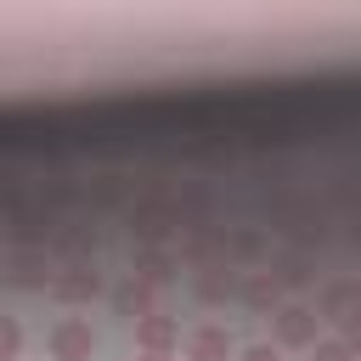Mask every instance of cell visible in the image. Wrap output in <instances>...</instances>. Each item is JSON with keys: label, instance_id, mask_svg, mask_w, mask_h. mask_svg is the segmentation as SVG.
Wrapping results in <instances>:
<instances>
[{"label": "cell", "instance_id": "cell-1", "mask_svg": "<svg viewBox=\"0 0 361 361\" xmlns=\"http://www.w3.org/2000/svg\"><path fill=\"white\" fill-rule=\"evenodd\" d=\"M124 226H130L135 248H164L169 237H186V209L169 192H147L124 209Z\"/></svg>", "mask_w": 361, "mask_h": 361}, {"label": "cell", "instance_id": "cell-2", "mask_svg": "<svg viewBox=\"0 0 361 361\" xmlns=\"http://www.w3.org/2000/svg\"><path fill=\"white\" fill-rule=\"evenodd\" d=\"M45 355H51V361H90V355H96V327H90L85 316H62V322H51V333H45Z\"/></svg>", "mask_w": 361, "mask_h": 361}, {"label": "cell", "instance_id": "cell-3", "mask_svg": "<svg viewBox=\"0 0 361 361\" xmlns=\"http://www.w3.org/2000/svg\"><path fill=\"white\" fill-rule=\"evenodd\" d=\"M271 327H276V344L282 350H316V338H322V316H316V305H282L276 316H271Z\"/></svg>", "mask_w": 361, "mask_h": 361}, {"label": "cell", "instance_id": "cell-4", "mask_svg": "<svg viewBox=\"0 0 361 361\" xmlns=\"http://www.w3.org/2000/svg\"><path fill=\"white\" fill-rule=\"evenodd\" d=\"M56 259L45 254V248H11L6 254V288H28V293H51V282H56V271H51Z\"/></svg>", "mask_w": 361, "mask_h": 361}, {"label": "cell", "instance_id": "cell-5", "mask_svg": "<svg viewBox=\"0 0 361 361\" xmlns=\"http://www.w3.org/2000/svg\"><path fill=\"white\" fill-rule=\"evenodd\" d=\"M45 254L56 259V271H62V265H96V226H73V220H62Z\"/></svg>", "mask_w": 361, "mask_h": 361}, {"label": "cell", "instance_id": "cell-6", "mask_svg": "<svg viewBox=\"0 0 361 361\" xmlns=\"http://www.w3.org/2000/svg\"><path fill=\"white\" fill-rule=\"evenodd\" d=\"M102 293V271L96 265H62L56 282H51V299L56 305H90Z\"/></svg>", "mask_w": 361, "mask_h": 361}, {"label": "cell", "instance_id": "cell-7", "mask_svg": "<svg viewBox=\"0 0 361 361\" xmlns=\"http://www.w3.org/2000/svg\"><path fill=\"white\" fill-rule=\"evenodd\" d=\"M288 288L271 276V271H243V293H237V305L243 310H254V316H276L288 299H282Z\"/></svg>", "mask_w": 361, "mask_h": 361}, {"label": "cell", "instance_id": "cell-8", "mask_svg": "<svg viewBox=\"0 0 361 361\" xmlns=\"http://www.w3.org/2000/svg\"><path fill=\"white\" fill-rule=\"evenodd\" d=\"M107 305H113L118 316H130V322H147V316H158V288L141 282V276H124V282L107 293Z\"/></svg>", "mask_w": 361, "mask_h": 361}, {"label": "cell", "instance_id": "cell-9", "mask_svg": "<svg viewBox=\"0 0 361 361\" xmlns=\"http://www.w3.org/2000/svg\"><path fill=\"white\" fill-rule=\"evenodd\" d=\"M243 293V271L237 265H214V271H197L192 276V299L197 305H226Z\"/></svg>", "mask_w": 361, "mask_h": 361}, {"label": "cell", "instance_id": "cell-10", "mask_svg": "<svg viewBox=\"0 0 361 361\" xmlns=\"http://www.w3.org/2000/svg\"><path fill=\"white\" fill-rule=\"evenodd\" d=\"M135 344H141V355H175L180 350V322L158 310V316L135 322Z\"/></svg>", "mask_w": 361, "mask_h": 361}, {"label": "cell", "instance_id": "cell-11", "mask_svg": "<svg viewBox=\"0 0 361 361\" xmlns=\"http://www.w3.org/2000/svg\"><path fill=\"white\" fill-rule=\"evenodd\" d=\"M231 355H237V344L220 322H203L186 333V361H231Z\"/></svg>", "mask_w": 361, "mask_h": 361}, {"label": "cell", "instance_id": "cell-12", "mask_svg": "<svg viewBox=\"0 0 361 361\" xmlns=\"http://www.w3.org/2000/svg\"><path fill=\"white\" fill-rule=\"evenodd\" d=\"M130 276H141V282L164 288L169 276H180V254H175V248H135V259H130Z\"/></svg>", "mask_w": 361, "mask_h": 361}, {"label": "cell", "instance_id": "cell-13", "mask_svg": "<svg viewBox=\"0 0 361 361\" xmlns=\"http://www.w3.org/2000/svg\"><path fill=\"white\" fill-rule=\"evenodd\" d=\"M355 310H361V299H355V282H327V288L316 293V316H322V322H333V327H344Z\"/></svg>", "mask_w": 361, "mask_h": 361}, {"label": "cell", "instance_id": "cell-14", "mask_svg": "<svg viewBox=\"0 0 361 361\" xmlns=\"http://www.w3.org/2000/svg\"><path fill=\"white\" fill-rule=\"evenodd\" d=\"M259 254H265V237H259V231H248V226L226 231V259H231V265H248V259H259Z\"/></svg>", "mask_w": 361, "mask_h": 361}, {"label": "cell", "instance_id": "cell-15", "mask_svg": "<svg viewBox=\"0 0 361 361\" xmlns=\"http://www.w3.org/2000/svg\"><path fill=\"white\" fill-rule=\"evenodd\" d=\"M271 276H276L282 288H305L316 271H310V259H305V254H288V259H276V265H271Z\"/></svg>", "mask_w": 361, "mask_h": 361}, {"label": "cell", "instance_id": "cell-16", "mask_svg": "<svg viewBox=\"0 0 361 361\" xmlns=\"http://www.w3.org/2000/svg\"><path fill=\"white\" fill-rule=\"evenodd\" d=\"M23 355V327L17 316H0V361H17Z\"/></svg>", "mask_w": 361, "mask_h": 361}, {"label": "cell", "instance_id": "cell-17", "mask_svg": "<svg viewBox=\"0 0 361 361\" xmlns=\"http://www.w3.org/2000/svg\"><path fill=\"white\" fill-rule=\"evenodd\" d=\"M310 361H355V350L333 333V338H316V350H310Z\"/></svg>", "mask_w": 361, "mask_h": 361}, {"label": "cell", "instance_id": "cell-18", "mask_svg": "<svg viewBox=\"0 0 361 361\" xmlns=\"http://www.w3.org/2000/svg\"><path fill=\"white\" fill-rule=\"evenodd\" d=\"M90 192H96V203H124V175H102Z\"/></svg>", "mask_w": 361, "mask_h": 361}, {"label": "cell", "instance_id": "cell-19", "mask_svg": "<svg viewBox=\"0 0 361 361\" xmlns=\"http://www.w3.org/2000/svg\"><path fill=\"white\" fill-rule=\"evenodd\" d=\"M237 361H282V344H248L237 350Z\"/></svg>", "mask_w": 361, "mask_h": 361}, {"label": "cell", "instance_id": "cell-20", "mask_svg": "<svg viewBox=\"0 0 361 361\" xmlns=\"http://www.w3.org/2000/svg\"><path fill=\"white\" fill-rule=\"evenodd\" d=\"M338 338H344V344L355 350V361H361V310H355V316H350V322L338 327Z\"/></svg>", "mask_w": 361, "mask_h": 361}, {"label": "cell", "instance_id": "cell-21", "mask_svg": "<svg viewBox=\"0 0 361 361\" xmlns=\"http://www.w3.org/2000/svg\"><path fill=\"white\" fill-rule=\"evenodd\" d=\"M135 361H180V355H135Z\"/></svg>", "mask_w": 361, "mask_h": 361}, {"label": "cell", "instance_id": "cell-22", "mask_svg": "<svg viewBox=\"0 0 361 361\" xmlns=\"http://www.w3.org/2000/svg\"><path fill=\"white\" fill-rule=\"evenodd\" d=\"M355 299H361V276H355Z\"/></svg>", "mask_w": 361, "mask_h": 361}]
</instances>
